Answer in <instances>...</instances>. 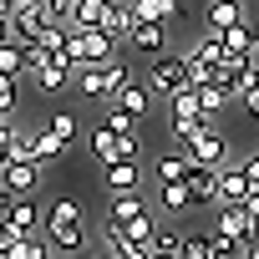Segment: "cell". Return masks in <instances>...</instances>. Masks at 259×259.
<instances>
[{
  "label": "cell",
  "mask_w": 259,
  "mask_h": 259,
  "mask_svg": "<svg viewBox=\"0 0 259 259\" xmlns=\"http://www.w3.org/2000/svg\"><path fill=\"white\" fill-rule=\"evenodd\" d=\"M239 168H244V173H249V183H259V153H249V158H244V163H239Z\"/></svg>",
  "instance_id": "60d3db41"
},
{
  "label": "cell",
  "mask_w": 259,
  "mask_h": 259,
  "mask_svg": "<svg viewBox=\"0 0 259 259\" xmlns=\"http://www.w3.org/2000/svg\"><path fill=\"white\" fill-rule=\"evenodd\" d=\"M168 117H198V92H193V87L173 92V97H168Z\"/></svg>",
  "instance_id": "8d00e7d4"
},
{
  "label": "cell",
  "mask_w": 259,
  "mask_h": 259,
  "mask_svg": "<svg viewBox=\"0 0 259 259\" xmlns=\"http://www.w3.org/2000/svg\"><path fill=\"white\" fill-rule=\"evenodd\" d=\"M158 208H163V213H188V208H193L188 183H158Z\"/></svg>",
  "instance_id": "484cf974"
},
{
  "label": "cell",
  "mask_w": 259,
  "mask_h": 259,
  "mask_svg": "<svg viewBox=\"0 0 259 259\" xmlns=\"http://www.w3.org/2000/svg\"><path fill=\"white\" fill-rule=\"evenodd\" d=\"M0 133H6V127H0Z\"/></svg>",
  "instance_id": "7dc6e473"
},
{
  "label": "cell",
  "mask_w": 259,
  "mask_h": 259,
  "mask_svg": "<svg viewBox=\"0 0 259 259\" xmlns=\"http://www.w3.org/2000/svg\"><path fill=\"white\" fill-rule=\"evenodd\" d=\"M127 46H138V51H148V56H163V51H168V26H133Z\"/></svg>",
  "instance_id": "7402d4cb"
},
{
  "label": "cell",
  "mask_w": 259,
  "mask_h": 259,
  "mask_svg": "<svg viewBox=\"0 0 259 259\" xmlns=\"http://www.w3.org/2000/svg\"><path fill=\"white\" fill-rule=\"evenodd\" d=\"M107 6H112V0H71L66 26H71V31H97V26H102V16H107Z\"/></svg>",
  "instance_id": "ac0fdd59"
},
{
  "label": "cell",
  "mask_w": 259,
  "mask_h": 259,
  "mask_svg": "<svg viewBox=\"0 0 259 259\" xmlns=\"http://www.w3.org/2000/svg\"><path fill=\"white\" fill-rule=\"evenodd\" d=\"M102 249L112 254V259H153V249L148 244H138V239H127L117 224H102Z\"/></svg>",
  "instance_id": "5bb4252c"
},
{
  "label": "cell",
  "mask_w": 259,
  "mask_h": 259,
  "mask_svg": "<svg viewBox=\"0 0 259 259\" xmlns=\"http://www.w3.org/2000/svg\"><path fill=\"white\" fill-rule=\"evenodd\" d=\"M71 224H87L81 198H56V203L46 208V224H41V229H71Z\"/></svg>",
  "instance_id": "d6986e66"
},
{
  "label": "cell",
  "mask_w": 259,
  "mask_h": 259,
  "mask_svg": "<svg viewBox=\"0 0 259 259\" xmlns=\"http://www.w3.org/2000/svg\"><path fill=\"white\" fill-rule=\"evenodd\" d=\"M51 239V254H81L87 249V224H71V229H46Z\"/></svg>",
  "instance_id": "603a6c76"
},
{
  "label": "cell",
  "mask_w": 259,
  "mask_h": 259,
  "mask_svg": "<svg viewBox=\"0 0 259 259\" xmlns=\"http://www.w3.org/2000/svg\"><path fill=\"white\" fill-rule=\"evenodd\" d=\"M153 203L143 198V193H117L112 203H107V224H133L138 213H148Z\"/></svg>",
  "instance_id": "44dd1931"
},
{
  "label": "cell",
  "mask_w": 259,
  "mask_h": 259,
  "mask_svg": "<svg viewBox=\"0 0 259 259\" xmlns=\"http://www.w3.org/2000/svg\"><path fill=\"white\" fill-rule=\"evenodd\" d=\"M127 239H138V244H148L153 249V234H158V208H148V213H138L133 224H117Z\"/></svg>",
  "instance_id": "4316f807"
},
{
  "label": "cell",
  "mask_w": 259,
  "mask_h": 259,
  "mask_svg": "<svg viewBox=\"0 0 259 259\" xmlns=\"http://www.w3.org/2000/svg\"><path fill=\"white\" fill-rule=\"evenodd\" d=\"M66 56H71V66L81 71V66L112 61V56H117V41H112L107 31H71V41H66Z\"/></svg>",
  "instance_id": "3957f363"
},
{
  "label": "cell",
  "mask_w": 259,
  "mask_h": 259,
  "mask_svg": "<svg viewBox=\"0 0 259 259\" xmlns=\"http://www.w3.org/2000/svg\"><path fill=\"white\" fill-rule=\"evenodd\" d=\"M16 6H21V0H0V16L11 21V16H16Z\"/></svg>",
  "instance_id": "b9f144b4"
},
{
  "label": "cell",
  "mask_w": 259,
  "mask_h": 259,
  "mask_svg": "<svg viewBox=\"0 0 259 259\" xmlns=\"http://www.w3.org/2000/svg\"><path fill=\"white\" fill-rule=\"evenodd\" d=\"M183 87H188V61H183V51H178V56H173V51L153 56V66H148V92L173 97V92H183Z\"/></svg>",
  "instance_id": "277c9868"
},
{
  "label": "cell",
  "mask_w": 259,
  "mask_h": 259,
  "mask_svg": "<svg viewBox=\"0 0 259 259\" xmlns=\"http://www.w3.org/2000/svg\"><path fill=\"white\" fill-rule=\"evenodd\" d=\"M127 6H133V26H173V21H183L178 0H127Z\"/></svg>",
  "instance_id": "ba28073f"
},
{
  "label": "cell",
  "mask_w": 259,
  "mask_h": 259,
  "mask_svg": "<svg viewBox=\"0 0 259 259\" xmlns=\"http://www.w3.org/2000/svg\"><path fill=\"white\" fill-rule=\"evenodd\" d=\"M11 163H36V133H26V127L11 133Z\"/></svg>",
  "instance_id": "e575fe53"
},
{
  "label": "cell",
  "mask_w": 259,
  "mask_h": 259,
  "mask_svg": "<svg viewBox=\"0 0 259 259\" xmlns=\"http://www.w3.org/2000/svg\"><path fill=\"white\" fill-rule=\"evenodd\" d=\"M178 249H183V234H173V229L158 224V234H153V254H178Z\"/></svg>",
  "instance_id": "74e56055"
},
{
  "label": "cell",
  "mask_w": 259,
  "mask_h": 259,
  "mask_svg": "<svg viewBox=\"0 0 259 259\" xmlns=\"http://www.w3.org/2000/svg\"><path fill=\"white\" fill-rule=\"evenodd\" d=\"M244 213H249V219H254V224H259V183H254V188H249V193H244Z\"/></svg>",
  "instance_id": "ab89813d"
},
{
  "label": "cell",
  "mask_w": 259,
  "mask_h": 259,
  "mask_svg": "<svg viewBox=\"0 0 259 259\" xmlns=\"http://www.w3.org/2000/svg\"><path fill=\"white\" fill-rule=\"evenodd\" d=\"M244 259H259V239H254V244H249V249H244Z\"/></svg>",
  "instance_id": "ee69618b"
},
{
  "label": "cell",
  "mask_w": 259,
  "mask_h": 259,
  "mask_svg": "<svg viewBox=\"0 0 259 259\" xmlns=\"http://www.w3.org/2000/svg\"><path fill=\"white\" fill-rule=\"evenodd\" d=\"M127 81H133V76H127V66H122L117 56H112V61H97V66H81V71H76V92H81V97H97V102H102V97L112 102V97H117Z\"/></svg>",
  "instance_id": "6da1fadb"
},
{
  "label": "cell",
  "mask_w": 259,
  "mask_h": 259,
  "mask_svg": "<svg viewBox=\"0 0 259 259\" xmlns=\"http://www.w3.org/2000/svg\"><path fill=\"white\" fill-rule=\"evenodd\" d=\"M97 31H107L117 46L127 41V36H133V6H127V0H112V6H107V16H102V26Z\"/></svg>",
  "instance_id": "e0dca14e"
},
{
  "label": "cell",
  "mask_w": 259,
  "mask_h": 259,
  "mask_svg": "<svg viewBox=\"0 0 259 259\" xmlns=\"http://www.w3.org/2000/svg\"><path fill=\"white\" fill-rule=\"evenodd\" d=\"M148 102H153V92H148V87H138V81H127V87L112 97V107L133 112V117H148Z\"/></svg>",
  "instance_id": "d4e9b609"
},
{
  "label": "cell",
  "mask_w": 259,
  "mask_h": 259,
  "mask_svg": "<svg viewBox=\"0 0 259 259\" xmlns=\"http://www.w3.org/2000/svg\"><path fill=\"white\" fill-rule=\"evenodd\" d=\"M117 138H138V127H143V117H133V112H122V107H107V117H102Z\"/></svg>",
  "instance_id": "1f68e13d"
},
{
  "label": "cell",
  "mask_w": 259,
  "mask_h": 259,
  "mask_svg": "<svg viewBox=\"0 0 259 259\" xmlns=\"http://www.w3.org/2000/svg\"><path fill=\"white\" fill-rule=\"evenodd\" d=\"M6 41H11V21H6V16H0V46H6Z\"/></svg>",
  "instance_id": "7bdbcfd3"
},
{
  "label": "cell",
  "mask_w": 259,
  "mask_h": 259,
  "mask_svg": "<svg viewBox=\"0 0 259 259\" xmlns=\"http://www.w3.org/2000/svg\"><path fill=\"white\" fill-rule=\"evenodd\" d=\"M178 259H213V234H208V229H193V234H183V249H178Z\"/></svg>",
  "instance_id": "f1b7e54d"
},
{
  "label": "cell",
  "mask_w": 259,
  "mask_h": 259,
  "mask_svg": "<svg viewBox=\"0 0 259 259\" xmlns=\"http://www.w3.org/2000/svg\"><path fill=\"white\" fill-rule=\"evenodd\" d=\"M6 259H56V254H51V239H46V234H26Z\"/></svg>",
  "instance_id": "f546056e"
},
{
  "label": "cell",
  "mask_w": 259,
  "mask_h": 259,
  "mask_svg": "<svg viewBox=\"0 0 259 259\" xmlns=\"http://www.w3.org/2000/svg\"><path fill=\"white\" fill-rule=\"evenodd\" d=\"M239 107H244V117L259 127V92H244V97H239Z\"/></svg>",
  "instance_id": "f35d334b"
},
{
  "label": "cell",
  "mask_w": 259,
  "mask_h": 259,
  "mask_svg": "<svg viewBox=\"0 0 259 259\" xmlns=\"http://www.w3.org/2000/svg\"><path fill=\"white\" fill-rule=\"evenodd\" d=\"M0 76H11V81H21V76H26V56H21V46H16V41L0 46Z\"/></svg>",
  "instance_id": "836d02e7"
},
{
  "label": "cell",
  "mask_w": 259,
  "mask_h": 259,
  "mask_svg": "<svg viewBox=\"0 0 259 259\" xmlns=\"http://www.w3.org/2000/svg\"><path fill=\"white\" fill-rule=\"evenodd\" d=\"M213 234L239 239V244H254V239H259V224L244 213V203H219V208H213Z\"/></svg>",
  "instance_id": "5b68a950"
},
{
  "label": "cell",
  "mask_w": 259,
  "mask_h": 259,
  "mask_svg": "<svg viewBox=\"0 0 259 259\" xmlns=\"http://www.w3.org/2000/svg\"><path fill=\"white\" fill-rule=\"evenodd\" d=\"M219 56H224V36H213V31H203V36L183 51V61H203V66H219Z\"/></svg>",
  "instance_id": "cb8c5ba5"
},
{
  "label": "cell",
  "mask_w": 259,
  "mask_h": 259,
  "mask_svg": "<svg viewBox=\"0 0 259 259\" xmlns=\"http://www.w3.org/2000/svg\"><path fill=\"white\" fill-rule=\"evenodd\" d=\"M153 259H178V254H153Z\"/></svg>",
  "instance_id": "f6af8a7d"
},
{
  "label": "cell",
  "mask_w": 259,
  "mask_h": 259,
  "mask_svg": "<svg viewBox=\"0 0 259 259\" xmlns=\"http://www.w3.org/2000/svg\"><path fill=\"white\" fill-rule=\"evenodd\" d=\"M46 133L61 143V148H71V138H76V117L61 107V112H51V122H46Z\"/></svg>",
  "instance_id": "d6a6232c"
},
{
  "label": "cell",
  "mask_w": 259,
  "mask_h": 259,
  "mask_svg": "<svg viewBox=\"0 0 259 259\" xmlns=\"http://www.w3.org/2000/svg\"><path fill=\"white\" fill-rule=\"evenodd\" d=\"M229 102H234V97H229V92H219L213 81H208V87H198V117H208V122H213V117H224V107H229Z\"/></svg>",
  "instance_id": "83f0119b"
},
{
  "label": "cell",
  "mask_w": 259,
  "mask_h": 259,
  "mask_svg": "<svg viewBox=\"0 0 259 259\" xmlns=\"http://www.w3.org/2000/svg\"><path fill=\"white\" fill-rule=\"evenodd\" d=\"M87 153H92L102 168H107V163H138V158H143V143H138V138H117L107 122H97L92 133H87Z\"/></svg>",
  "instance_id": "7a4b0ae2"
},
{
  "label": "cell",
  "mask_w": 259,
  "mask_h": 259,
  "mask_svg": "<svg viewBox=\"0 0 259 259\" xmlns=\"http://www.w3.org/2000/svg\"><path fill=\"white\" fill-rule=\"evenodd\" d=\"M229 26H249V6H229V0H208V11H203V31L224 36Z\"/></svg>",
  "instance_id": "7c38bea8"
},
{
  "label": "cell",
  "mask_w": 259,
  "mask_h": 259,
  "mask_svg": "<svg viewBox=\"0 0 259 259\" xmlns=\"http://www.w3.org/2000/svg\"><path fill=\"white\" fill-rule=\"evenodd\" d=\"M61 153H66V148L46 133V127H41V133H36V163H41V168H51V163H61Z\"/></svg>",
  "instance_id": "d590c367"
},
{
  "label": "cell",
  "mask_w": 259,
  "mask_h": 259,
  "mask_svg": "<svg viewBox=\"0 0 259 259\" xmlns=\"http://www.w3.org/2000/svg\"><path fill=\"white\" fill-rule=\"evenodd\" d=\"M66 41H71V26H66V21H51V26H46V31L36 36V46H41L46 56H56V51H66Z\"/></svg>",
  "instance_id": "4dcf8cb0"
},
{
  "label": "cell",
  "mask_w": 259,
  "mask_h": 259,
  "mask_svg": "<svg viewBox=\"0 0 259 259\" xmlns=\"http://www.w3.org/2000/svg\"><path fill=\"white\" fill-rule=\"evenodd\" d=\"M254 183H249V173L239 168V163H229V168H219V203H244V193H249Z\"/></svg>",
  "instance_id": "2e32d148"
},
{
  "label": "cell",
  "mask_w": 259,
  "mask_h": 259,
  "mask_svg": "<svg viewBox=\"0 0 259 259\" xmlns=\"http://www.w3.org/2000/svg\"><path fill=\"white\" fill-rule=\"evenodd\" d=\"M193 163H203V168H229V143H224V133L219 127H203V133L183 148Z\"/></svg>",
  "instance_id": "8992f818"
},
{
  "label": "cell",
  "mask_w": 259,
  "mask_h": 259,
  "mask_svg": "<svg viewBox=\"0 0 259 259\" xmlns=\"http://www.w3.org/2000/svg\"><path fill=\"white\" fill-rule=\"evenodd\" d=\"M71 81H76V66H71V56H66V51L46 56V66L36 71V87H41V92H66Z\"/></svg>",
  "instance_id": "30bf717a"
},
{
  "label": "cell",
  "mask_w": 259,
  "mask_h": 259,
  "mask_svg": "<svg viewBox=\"0 0 259 259\" xmlns=\"http://www.w3.org/2000/svg\"><path fill=\"white\" fill-rule=\"evenodd\" d=\"M183 183H188V198H193L198 208H219V168H203V163H193Z\"/></svg>",
  "instance_id": "9c48e42d"
},
{
  "label": "cell",
  "mask_w": 259,
  "mask_h": 259,
  "mask_svg": "<svg viewBox=\"0 0 259 259\" xmlns=\"http://www.w3.org/2000/svg\"><path fill=\"white\" fill-rule=\"evenodd\" d=\"M224 51L239 56V61H259V36H254L249 26H229V31H224Z\"/></svg>",
  "instance_id": "ffe728a7"
},
{
  "label": "cell",
  "mask_w": 259,
  "mask_h": 259,
  "mask_svg": "<svg viewBox=\"0 0 259 259\" xmlns=\"http://www.w3.org/2000/svg\"><path fill=\"white\" fill-rule=\"evenodd\" d=\"M229 6H249V0H229Z\"/></svg>",
  "instance_id": "bcb514c9"
},
{
  "label": "cell",
  "mask_w": 259,
  "mask_h": 259,
  "mask_svg": "<svg viewBox=\"0 0 259 259\" xmlns=\"http://www.w3.org/2000/svg\"><path fill=\"white\" fill-rule=\"evenodd\" d=\"M6 219H11L16 234H46V229H41L46 213L36 208V198H6Z\"/></svg>",
  "instance_id": "4fadbf2b"
},
{
  "label": "cell",
  "mask_w": 259,
  "mask_h": 259,
  "mask_svg": "<svg viewBox=\"0 0 259 259\" xmlns=\"http://www.w3.org/2000/svg\"><path fill=\"white\" fill-rule=\"evenodd\" d=\"M41 163H6L0 168V183H6V198H31L41 188Z\"/></svg>",
  "instance_id": "52a82bcc"
},
{
  "label": "cell",
  "mask_w": 259,
  "mask_h": 259,
  "mask_svg": "<svg viewBox=\"0 0 259 259\" xmlns=\"http://www.w3.org/2000/svg\"><path fill=\"white\" fill-rule=\"evenodd\" d=\"M188 168H193V158H188L183 148H168V153L153 158V178H158V183H183Z\"/></svg>",
  "instance_id": "9a60e30c"
},
{
  "label": "cell",
  "mask_w": 259,
  "mask_h": 259,
  "mask_svg": "<svg viewBox=\"0 0 259 259\" xmlns=\"http://www.w3.org/2000/svg\"><path fill=\"white\" fill-rule=\"evenodd\" d=\"M102 183H107L112 198L117 193H143V163H107L102 168Z\"/></svg>",
  "instance_id": "8fae6325"
}]
</instances>
